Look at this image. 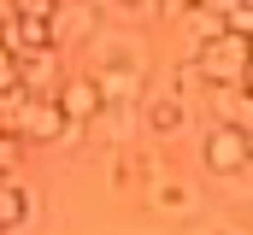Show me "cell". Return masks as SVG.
<instances>
[{
  "mask_svg": "<svg viewBox=\"0 0 253 235\" xmlns=\"http://www.w3.org/2000/svg\"><path fill=\"white\" fill-rule=\"evenodd\" d=\"M248 71H253V36H242V30H218L194 47V77L212 82V88L248 82Z\"/></svg>",
  "mask_w": 253,
  "mask_h": 235,
  "instance_id": "6da1fadb",
  "label": "cell"
},
{
  "mask_svg": "<svg viewBox=\"0 0 253 235\" xmlns=\"http://www.w3.org/2000/svg\"><path fill=\"white\" fill-rule=\"evenodd\" d=\"M200 159H206V171L212 176H242L253 165V129H242V123H212L206 129V141H200Z\"/></svg>",
  "mask_w": 253,
  "mask_h": 235,
  "instance_id": "7a4b0ae2",
  "label": "cell"
},
{
  "mask_svg": "<svg viewBox=\"0 0 253 235\" xmlns=\"http://www.w3.org/2000/svg\"><path fill=\"white\" fill-rule=\"evenodd\" d=\"M12 129H18L24 141H36V147H53V141H65V135H77L83 123H71V112L59 106V94H30Z\"/></svg>",
  "mask_w": 253,
  "mask_h": 235,
  "instance_id": "3957f363",
  "label": "cell"
},
{
  "mask_svg": "<svg viewBox=\"0 0 253 235\" xmlns=\"http://www.w3.org/2000/svg\"><path fill=\"white\" fill-rule=\"evenodd\" d=\"M59 106L71 112V123H94V118L112 112V94H106V82H100V77L77 71V77H65V82H59Z\"/></svg>",
  "mask_w": 253,
  "mask_h": 235,
  "instance_id": "277c9868",
  "label": "cell"
},
{
  "mask_svg": "<svg viewBox=\"0 0 253 235\" xmlns=\"http://www.w3.org/2000/svg\"><path fill=\"white\" fill-rule=\"evenodd\" d=\"M59 41V18H30V12H6V47L18 53H42Z\"/></svg>",
  "mask_w": 253,
  "mask_h": 235,
  "instance_id": "5b68a950",
  "label": "cell"
},
{
  "mask_svg": "<svg viewBox=\"0 0 253 235\" xmlns=\"http://www.w3.org/2000/svg\"><path fill=\"white\" fill-rule=\"evenodd\" d=\"M212 106H218L224 123L253 129V88H248V82H224V88H212Z\"/></svg>",
  "mask_w": 253,
  "mask_h": 235,
  "instance_id": "8992f818",
  "label": "cell"
},
{
  "mask_svg": "<svg viewBox=\"0 0 253 235\" xmlns=\"http://www.w3.org/2000/svg\"><path fill=\"white\" fill-rule=\"evenodd\" d=\"M183 123H189V106H183L177 94H159V100L147 106V129H153V135H177Z\"/></svg>",
  "mask_w": 253,
  "mask_h": 235,
  "instance_id": "52a82bcc",
  "label": "cell"
},
{
  "mask_svg": "<svg viewBox=\"0 0 253 235\" xmlns=\"http://www.w3.org/2000/svg\"><path fill=\"white\" fill-rule=\"evenodd\" d=\"M0 224H6V230H24V224H30V194H24L12 176H6V188H0Z\"/></svg>",
  "mask_w": 253,
  "mask_h": 235,
  "instance_id": "ba28073f",
  "label": "cell"
},
{
  "mask_svg": "<svg viewBox=\"0 0 253 235\" xmlns=\"http://www.w3.org/2000/svg\"><path fill=\"white\" fill-rule=\"evenodd\" d=\"M65 0H6V12H30V18H59Z\"/></svg>",
  "mask_w": 253,
  "mask_h": 235,
  "instance_id": "9c48e42d",
  "label": "cell"
},
{
  "mask_svg": "<svg viewBox=\"0 0 253 235\" xmlns=\"http://www.w3.org/2000/svg\"><path fill=\"white\" fill-rule=\"evenodd\" d=\"M230 30H242V36H253V0H242V6H230Z\"/></svg>",
  "mask_w": 253,
  "mask_h": 235,
  "instance_id": "30bf717a",
  "label": "cell"
},
{
  "mask_svg": "<svg viewBox=\"0 0 253 235\" xmlns=\"http://www.w3.org/2000/svg\"><path fill=\"white\" fill-rule=\"evenodd\" d=\"M159 206H194V194H189V188H165V194H159Z\"/></svg>",
  "mask_w": 253,
  "mask_h": 235,
  "instance_id": "8fae6325",
  "label": "cell"
},
{
  "mask_svg": "<svg viewBox=\"0 0 253 235\" xmlns=\"http://www.w3.org/2000/svg\"><path fill=\"white\" fill-rule=\"evenodd\" d=\"M124 12H159V0H118Z\"/></svg>",
  "mask_w": 253,
  "mask_h": 235,
  "instance_id": "7c38bea8",
  "label": "cell"
}]
</instances>
